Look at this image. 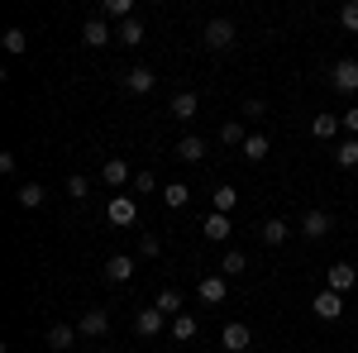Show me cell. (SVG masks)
I'll list each match as a JSON object with an SVG mask.
<instances>
[{
	"label": "cell",
	"mask_w": 358,
	"mask_h": 353,
	"mask_svg": "<svg viewBox=\"0 0 358 353\" xmlns=\"http://www.w3.org/2000/svg\"><path fill=\"white\" fill-rule=\"evenodd\" d=\"M334 163H339V167H358V138H339Z\"/></svg>",
	"instance_id": "obj_26"
},
{
	"label": "cell",
	"mask_w": 358,
	"mask_h": 353,
	"mask_svg": "<svg viewBox=\"0 0 358 353\" xmlns=\"http://www.w3.org/2000/svg\"><path fill=\"white\" fill-rule=\"evenodd\" d=\"M339 129H344L339 115H315V120H310V134H315V138H334Z\"/></svg>",
	"instance_id": "obj_19"
},
{
	"label": "cell",
	"mask_w": 358,
	"mask_h": 353,
	"mask_svg": "<svg viewBox=\"0 0 358 353\" xmlns=\"http://www.w3.org/2000/svg\"><path fill=\"white\" fill-rule=\"evenodd\" d=\"M163 325H167V315L158 310V305H148V310H138V320H134V329L143 334V339H153V334H163Z\"/></svg>",
	"instance_id": "obj_11"
},
{
	"label": "cell",
	"mask_w": 358,
	"mask_h": 353,
	"mask_svg": "<svg viewBox=\"0 0 358 353\" xmlns=\"http://www.w3.org/2000/svg\"><path fill=\"white\" fill-rule=\"evenodd\" d=\"M330 229H334L330 210H306V215H301V234H306V239H325Z\"/></svg>",
	"instance_id": "obj_7"
},
{
	"label": "cell",
	"mask_w": 358,
	"mask_h": 353,
	"mask_svg": "<svg viewBox=\"0 0 358 353\" xmlns=\"http://www.w3.org/2000/svg\"><path fill=\"white\" fill-rule=\"evenodd\" d=\"M196 315H187V310H182V315H177V320H172V339H177V344H187V339H196Z\"/></svg>",
	"instance_id": "obj_22"
},
{
	"label": "cell",
	"mask_w": 358,
	"mask_h": 353,
	"mask_svg": "<svg viewBox=\"0 0 358 353\" xmlns=\"http://www.w3.org/2000/svg\"><path fill=\"white\" fill-rule=\"evenodd\" d=\"M72 344H77V329L72 325H48V349H72Z\"/></svg>",
	"instance_id": "obj_20"
},
{
	"label": "cell",
	"mask_w": 358,
	"mask_h": 353,
	"mask_svg": "<svg viewBox=\"0 0 358 353\" xmlns=\"http://www.w3.org/2000/svg\"><path fill=\"white\" fill-rule=\"evenodd\" d=\"M134 191H143V196H148V191H158V177H153V172H138V177H134Z\"/></svg>",
	"instance_id": "obj_36"
},
{
	"label": "cell",
	"mask_w": 358,
	"mask_h": 353,
	"mask_svg": "<svg viewBox=\"0 0 358 353\" xmlns=\"http://www.w3.org/2000/svg\"><path fill=\"white\" fill-rule=\"evenodd\" d=\"M310 310H315L320 320H339V315H344V296H339V291H320V296L310 301Z\"/></svg>",
	"instance_id": "obj_10"
},
{
	"label": "cell",
	"mask_w": 358,
	"mask_h": 353,
	"mask_svg": "<svg viewBox=\"0 0 358 353\" xmlns=\"http://www.w3.org/2000/svg\"><path fill=\"white\" fill-rule=\"evenodd\" d=\"M138 253H143V258H158V253H163V239H158V234H143V239H138Z\"/></svg>",
	"instance_id": "obj_34"
},
{
	"label": "cell",
	"mask_w": 358,
	"mask_h": 353,
	"mask_svg": "<svg viewBox=\"0 0 358 353\" xmlns=\"http://www.w3.org/2000/svg\"><path fill=\"white\" fill-rule=\"evenodd\" d=\"M86 191H91V182H86V177H67V196H72V201H82Z\"/></svg>",
	"instance_id": "obj_35"
},
{
	"label": "cell",
	"mask_w": 358,
	"mask_h": 353,
	"mask_svg": "<svg viewBox=\"0 0 358 353\" xmlns=\"http://www.w3.org/2000/svg\"><path fill=\"white\" fill-rule=\"evenodd\" d=\"M101 182H106V187H124V182H129V163H124V158H106Z\"/></svg>",
	"instance_id": "obj_15"
},
{
	"label": "cell",
	"mask_w": 358,
	"mask_h": 353,
	"mask_svg": "<svg viewBox=\"0 0 358 353\" xmlns=\"http://www.w3.org/2000/svg\"><path fill=\"white\" fill-rule=\"evenodd\" d=\"M258 234H263V244H268V248H277V244H287V239H292V224H287V219H268Z\"/></svg>",
	"instance_id": "obj_17"
},
{
	"label": "cell",
	"mask_w": 358,
	"mask_h": 353,
	"mask_svg": "<svg viewBox=\"0 0 358 353\" xmlns=\"http://www.w3.org/2000/svg\"><path fill=\"white\" fill-rule=\"evenodd\" d=\"M15 201H20L24 210H34V206H43V187H38V182H24V187L15 191Z\"/></svg>",
	"instance_id": "obj_27"
},
{
	"label": "cell",
	"mask_w": 358,
	"mask_h": 353,
	"mask_svg": "<svg viewBox=\"0 0 358 353\" xmlns=\"http://www.w3.org/2000/svg\"><path fill=\"white\" fill-rule=\"evenodd\" d=\"M339 120H344V129H349V138H358V106H349L344 115H339Z\"/></svg>",
	"instance_id": "obj_37"
},
{
	"label": "cell",
	"mask_w": 358,
	"mask_h": 353,
	"mask_svg": "<svg viewBox=\"0 0 358 353\" xmlns=\"http://www.w3.org/2000/svg\"><path fill=\"white\" fill-rule=\"evenodd\" d=\"M196 110H201V96H196V91H177V96H172V115H177L182 124L196 120Z\"/></svg>",
	"instance_id": "obj_13"
},
{
	"label": "cell",
	"mask_w": 358,
	"mask_h": 353,
	"mask_svg": "<svg viewBox=\"0 0 358 353\" xmlns=\"http://www.w3.org/2000/svg\"><path fill=\"white\" fill-rule=\"evenodd\" d=\"M101 20H120V24L134 20V0H106L101 5Z\"/></svg>",
	"instance_id": "obj_21"
},
{
	"label": "cell",
	"mask_w": 358,
	"mask_h": 353,
	"mask_svg": "<svg viewBox=\"0 0 358 353\" xmlns=\"http://www.w3.org/2000/svg\"><path fill=\"white\" fill-rule=\"evenodd\" d=\"M196 291H201L206 305H220V301L229 296V277H224V272H210V277H201V287H196Z\"/></svg>",
	"instance_id": "obj_4"
},
{
	"label": "cell",
	"mask_w": 358,
	"mask_h": 353,
	"mask_svg": "<svg viewBox=\"0 0 358 353\" xmlns=\"http://www.w3.org/2000/svg\"><path fill=\"white\" fill-rule=\"evenodd\" d=\"M244 124L239 120H229V124H220V143H234V148H244Z\"/></svg>",
	"instance_id": "obj_31"
},
{
	"label": "cell",
	"mask_w": 358,
	"mask_h": 353,
	"mask_svg": "<svg viewBox=\"0 0 358 353\" xmlns=\"http://www.w3.org/2000/svg\"><path fill=\"white\" fill-rule=\"evenodd\" d=\"M206 48H215V53L234 48V20H210L206 24Z\"/></svg>",
	"instance_id": "obj_1"
},
{
	"label": "cell",
	"mask_w": 358,
	"mask_h": 353,
	"mask_svg": "<svg viewBox=\"0 0 358 353\" xmlns=\"http://www.w3.org/2000/svg\"><path fill=\"white\" fill-rule=\"evenodd\" d=\"M153 82H158V77H153L148 67H129V72H124V86H129L134 96H148V91H153Z\"/></svg>",
	"instance_id": "obj_16"
},
{
	"label": "cell",
	"mask_w": 358,
	"mask_h": 353,
	"mask_svg": "<svg viewBox=\"0 0 358 353\" xmlns=\"http://www.w3.org/2000/svg\"><path fill=\"white\" fill-rule=\"evenodd\" d=\"M106 219H110V224H120V229H124V224H134V219H138L134 196H110V206H106Z\"/></svg>",
	"instance_id": "obj_3"
},
{
	"label": "cell",
	"mask_w": 358,
	"mask_h": 353,
	"mask_svg": "<svg viewBox=\"0 0 358 353\" xmlns=\"http://www.w3.org/2000/svg\"><path fill=\"white\" fill-rule=\"evenodd\" d=\"M110 329V310H101V305H91L82 320H77V334H86V339H101Z\"/></svg>",
	"instance_id": "obj_5"
},
{
	"label": "cell",
	"mask_w": 358,
	"mask_h": 353,
	"mask_svg": "<svg viewBox=\"0 0 358 353\" xmlns=\"http://www.w3.org/2000/svg\"><path fill=\"white\" fill-rule=\"evenodd\" d=\"M330 82H334V91H349V96H354V91H358V62H354V57H339Z\"/></svg>",
	"instance_id": "obj_8"
},
{
	"label": "cell",
	"mask_w": 358,
	"mask_h": 353,
	"mask_svg": "<svg viewBox=\"0 0 358 353\" xmlns=\"http://www.w3.org/2000/svg\"><path fill=\"white\" fill-rule=\"evenodd\" d=\"M210 201H215V215H229L234 201H239V191H234V187H215V191H210Z\"/></svg>",
	"instance_id": "obj_25"
},
{
	"label": "cell",
	"mask_w": 358,
	"mask_h": 353,
	"mask_svg": "<svg viewBox=\"0 0 358 353\" xmlns=\"http://www.w3.org/2000/svg\"><path fill=\"white\" fill-rule=\"evenodd\" d=\"M358 287V268H349V263H334L330 272H325V291H339V296H344V291H354Z\"/></svg>",
	"instance_id": "obj_2"
},
{
	"label": "cell",
	"mask_w": 358,
	"mask_h": 353,
	"mask_svg": "<svg viewBox=\"0 0 358 353\" xmlns=\"http://www.w3.org/2000/svg\"><path fill=\"white\" fill-rule=\"evenodd\" d=\"M129 277H134V258H124V253L106 258V282H110V287H124Z\"/></svg>",
	"instance_id": "obj_9"
},
{
	"label": "cell",
	"mask_w": 358,
	"mask_h": 353,
	"mask_svg": "<svg viewBox=\"0 0 358 353\" xmlns=\"http://www.w3.org/2000/svg\"><path fill=\"white\" fill-rule=\"evenodd\" d=\"M220 272H224V277H244V272H248V258L239 253V248H229V253L220 258Z\"/></svg>",
	"instance_id": "obj_23"
},
{
	"label": "cell",
	"mask_w": 358,
	"mask_h": 353,
	"mask_svg": "<svg viewBox=\"0 0 358 353\" xmlns=\"http://www.w3.org/2000/svg\"><path fill=\"white\" fill-rule=\"evenodd\" d=\"M177 158H182V163H201V158H206V138L187 134L182 143H177Z\"/></svg>",
	"instance_id": "obj_18"
},
{
	"label": "cell",
	"mask_w": 358,
	"mask_h": 353,
	"mask_svg": "<svg viewBox=\"0 0 358 353\" xmlns=\"http://www.w3.org/2000/svg\"><path fill=\"white\" fill-rule=\"evenodd\" d=\"M153 305H158V310H163V315H172V320H177V315H182V296H177V291H172V287H167V291H158V301H153Z\"/></svg>",
	"instance_id": "obj_29"
},
{
	"label": "cell",
	"mask_w": 358,
	"mask_h": 353,
	"mask_svg": "<svg viewBox=\"0 0 358 353\" xmlns=\"http://www.w3.org/2000/svg\"><path fill=\"white\" fill-rule=\"evenodd\" d=\"M115 38H120V43H129V48H134V43H143V24H138V20H124V24H120V34H115Z\"/></svg>",
	"instance_id": "obj_30"
},
{
	"label": "cell",
	"mask_w": 358,
	"mask_h": 353,
	"mask_svg": "<svg viewBox=\"0 0 358 353\" xmlns=\"http://www.w3.org/2000/svg\"><path fill=\"white\" fill-rule=\"evenodd\" d=\"M163 201L172 206V210H187V201H192V187H182V182H172V187H163Z\"/></svg>",
	"instance_id": "obj_24"
},
{
	"label": "cell",
	"mask_w": 358,
	"mask_h": 353,
	"mask_svg": "<svg viewBox=\"0 0 358 353\" xmlns=\"http://www.w3.org/2000/svg\"><path fill=\"white\" fill-rule=\"evenodd\" d=\"M248 339H253V334H248V325H239V320H234V325H224V334H220V344H224L229 353H244Z\"/></svg>",
	"instance_id": "obj_14"
},
{
	"label": "cell",
	"mask_w": 358,
	"mask_h": 353,
	"mask_svg": "<svg viewBox=\"0 0 358 353\" xmlns=\"http://www.w3.org/2000/svg\"><path fill=\"white\" fill-rule=\"evenodd\" d=\"M24 48H29L24 29H5V53H15V57H20V53H24Z\"/></svg>",
	"instance_id": "obj_32"
},
{
	"label": "cell",
	"mask_w": 358,
	"mask_h": 353,
	"mask_svg": "<svg viewBox=\"0 0 358 353\" xmlns=\"http://www.w3.org/2000/svg\"><path fill=\"white\" fill-rule=\"evenodd\" d=\"M339 24L349 29V34H358V0H349V5L339 10Z\"/></svg>",
	"instance_id": "obj_33"
},
{
	"label": "cell",
	"mask_w": 358,
	"mask_h": 353,
	"mask_svg": "<svg viewBox=\"0 0 358 353\" xmlns=\"http://www.w3.org/2000/svg\"><path fill=\"white\" fill-rule=\"evenodd\" d=\"M244 158H248V163H263V158H268V138H263V134H248L244 138Z\"/></svg>",
	"instance_id": "obj_28"
},
{
	"label": "cell",
	"mask_w": 358,
	"mask_h": 353,
	"mask_svg": "<svg viewBox=\"0 0 358 353\" xmlns=\"http://www.w3.org/2000/svg\"><path fill=\"white\" fill-rule=\"evenodd\" d=\"M201 234H206L210 244H224V239L234 234V224H229V215H215V210H210V215H206V224H201Z\"/></svg>",
	"instance_id": "obj_12"
},
{
	"label": "cell",
	"mask_w": 358,
	"mask_h": 353,
	"mask_svg": "<svg viewBox=\"0 0 358 353\" xmlns=\"http://www.w3.org/2000/svg\"><path fill=\"white\" fill-rule=\"evenodd\" d=\"M110 38H115V34H110V24H106L101 15H91V20L82 24V43H86V48H106Z\"/></svg>",
	"instance_id": "obj_6"
}]
</instances>
